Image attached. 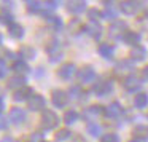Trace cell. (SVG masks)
I'll list each match as a JSON object with an SVG mask.
<instances>
[{"label": "cell", "mask_w": 148, "mask_h": 142, "mask_svg": "<svg viewBox=\"0 0 148 142\" xmlns=\"http://www.w3.org/2000/svg\"><path fill=\"white\" fill-rule=\"evenodd\" d=\"M58 123H59V118H58V115H56L53 110H45V112L42 113V126L45 129L56 128Z\"/></svg>", "instance_id": "obj_1"}, {"label": "cell", "mask_w": 148, "mask_h": 142, "mask_svg": "<svg viewBox=\"0 0 148 142\" xmlns=\"http://www.w3.org/2000/svg\"><path fill=\"white\" fill-rule=\"evenodd\" d=\"M77 75H78V80H80L81 83H89V81H92L94 78H96V72H94V69L89 67V65L80 69Z\"/></svg>", "instance_id": "obj_2"}, {"label": "cell", "mask_w": 148, "mask_h": 142, "mask_svg": "<svg viewBox=\"0 0 148 142\" xmlns=\"http://www.w3.org/2000/svg\"><path fill=\"white\" fill-rule=\"evenodd\" d=\"M51 101L56 107H64L65 104L69 102V96H67L65 91L56 90V91H53V94H51Z\"/></svg>", "instance_id": "obj_3"}, {"label": "cell", "mask_w": 148, "mask_h": 142, "mask_svg": "<svg viewBox=\"0 0 148 142\" xmlns=\"http://www.w3.org/2000/svg\"><path fill=\"white\" fill-rule=\"evenodd\" d=\"M112 83L110 81H105V80H102V81H97L96 85H94V93L97 94V96H107V94H110L112 93Z\"/></svg>", "instance_id": "obj_4"}, {"label": "cell", "mask_w": 148, "mask_h": 142, "mask_svg": "<svg viewBox=\"0 0 148 142\" xmlns=\"http://www.w3.org/2000/svg\"><path fill=\"white\" fill-rule=\"evenodd\" d=\"M8 118H10L11 123H14V125H19V123L24 121V118H26V113H24L23 109H19V107H14V109L10 110V115H8Z\"/></svg>", "instance_id": "obj_5"}, {"label": "cell", "mask_w": 148, "mask_h": 142, "mask_svg": "<svg viewBox=\"0 0 148 142\" xmlns=\"http://www.w3.org/2000/svg\"><path fill=\"white\" fill-rule=\"evenodd\" d=\"M75 70H77V67H75L73 64H64V65H61V69L58 70V75L61 78H64V80H69L70 77H73V74H75Z\"/></svg>", "instance_id": "obj_6"}, {"label": "cell", "mask_w": 148, "mask_h": 142, "mask_svg": "<svg viewBox=\"0 0 148 142\" xmlns=\"http://www.w3.org/2000/svg\"><path fill=\"white\" fill-rule=\"evenodd\" d=\"M32 96H34V91H32V88H29V86H24V88H21V90L14 91V94H13V99H14V101H26V99H30Z\"/></svg>", "instance_id": "obj_7"}, {"label": "cell", "mask_w": 148, "mask_h": 142, "mask_svg": "<svg viewBox=\"0 0 148 142\" xmlns=\"http://www.w3.org/2000/svg\"><path fill=\"white\" fill-rule=\"evenodd\" d=\"M45 107V97L40 94H34L29 99V109L30 110H42Z\"/></svg>", "instance_id": "obj_8"}, {"label": "cell", "mask_w": 148, "mask_h": 142, "mask_svg": "<svg viewBox=\"0 0 148 142\" xmlns=\"http://www.w3.org/2000/svg\"><path fill=\"white\" fill-rule=\"evenodd\" d=\"M138 8H140V3H138V2H132V0L121 2V10H123V13H126V14H134V13H137Z\"/></svg>", "instance_id": "obj_9"}, {"label": "cell", "mask_w": 148, "mask_h": 142, "mask_svg": "<svg viewBox=\"0 0 148 142\" xmlns=\"http://www.w3.org/2000/svg\"><path fill=\"white\" fill-rule=\"evenodd\" d=\"M124 29H126V24L123 21H116L110 26V35L112 37H121L124 35Z\"/></svg>", "instance_id": "obj_10"}, {"label": "cell", "mask_w": 148, "mask_h": 142, "mask_svg": "<svg viewBox=\"0 0 148 142\" xmlns=\"http://www.w3.org/2000/svg\"><path fill=\"white\" fill-rule=\"evenodd\" d=\"M123 113V107L119 105L118 102H113L110 104L108 107H105V115L110 116V118H116V116H119Z\"/></svg>", "instance_id": "obj_11"}, {"label": "cell", "mask_w": 148, "mask_h": 142, "mask_svg": "<svg viewBox=\"0 0 148 142\" xmlns=\"http://www.w3.org/2000/svg\"><path fill=\"white\" fill-rule=\"evenodd\" d=\"M24 83H26V78L23 77V75H14V77H11L10 80H8V88H11V90H21V88H24Z\"/></svg>", "instance_id": "obj_12"}, {"label": "cell", "mask_w": 148, "mask_h": 142, "mask_svg": "<svg viewBox=\"0 0 148 142\" xmlns=\"http://www.w3.org/2000/svg\"><path fill=\"white\" fill-rule=\"evenodd\" d=\"M123 40H124V43H127V45L137 46V43L140 42V35H138L137 32H132V30H126L124 35H123Z\"/></svg>", "instance_id": "obj_13"}, {"label": "cell", "mask_w": 148, "mask_h": 142, "mask_svg": "<svg viewBox=\"0 0 148 142\" xmlns=\"http://www.w3.org/2000/svg\"><path fill=\"white\" fill-rule=\"evenodd\" d=\"M8 32H10V35L13 37V39H21V37L24 35L23 26L18 24V23H11L10 26H8Z\"/></svg>", "instance_id": "obj_14"}, {"label": "cell", "mask_w": 148, "mask_h": 142, "mask_svg": "<svg viewBox=\"0 0 148 142\" xmlns=\"http://www.w3.org/2000/svg\"><path fill=\"white\" fill-rule=\"evenodd\" d=\"M124 88L127 91H137L140 88V80L137 77H127L124 80Z\"/></svg>", "instance_id": "obj_15"}, {"label": "cell", "mask_w": 148, "mask_h": 142, "mask_svg": "<svg viewBox=\"0 0 148 142\" xmlns=\"http://www.w3.org/2000/svg\"><path fill=\"white\" fill-rule=\"evenodd\" d=\"M145 54H147V51H145V48L140 45L134 46V48L131 50V58L134 59V61H142V59H145Z\"/></svg>", "instance_id": "obj_16"}, {"label": "cell", "mask_w": 148, "mask_h": 142, "mask_svg": "<svg viewBox=\"0 0 148 142\" xmlns=\"http://www.w3.org/2000/svg\"><path fill=\"white\" fill-rule=\"evenodd\" d=\"M134 105L137 107V109H145V107L148 105V96H147L145 93L135 94V97H134Z\"/></svg>", "instance_id": "obj_17"}, {"label": "cell", "mask_w": 148, "mask_h": 142, "mask_svg": "<svg viewBox=\"0 0 148 142\" xmlns=\"http://www.w3.org/2000/svg\"><path fill=\"white\" fill-rule=\"evenodd\" d=\"M67 8L72 13H81V11L86 10V2H69Z\"/></svg>", "instance_id": "obj_18"}, {"label": "cell", "mask_w": 148, "mask_h": 142, "mask_svg": "<svg viewBox=\"0 0 148 142\" xmlns=\"http://www.w3.org/2000/svg\"><path fill=\"white\" fill-rule=\"evenodd\" d=\"M102 113H105V109H103L102 105H91V107H88V110L84 112V116H99V115H102Z\"/></svg>", "instance_id": "obj_19"}, {"label": "cell", "mask_w": 148, "mask_h": 142, "mask_svg": "<svg viewBox=\"0 0 148 142\" xmlns=\"http://www.w3.org/2000/svg\"><path fill=\"white\" fill-rule=\"evenodd\" d=\"M97 51H99V54L103 56V58H110V56L113 54V46L110 45V43H100Z\"/></svg>", "instance_id": "obj_20"}, {"label": "cell", "mask_w": 148, "mask_h": 142, "mask_svg": "<svg viewBox=\"0 0 148 142\" xmlns=\"http://www.w3.org/2000/svg\"><path fill=\"white\" fill-rule=\"evenodd\" d=\"M134 136L137 139H148V126L147 125H138L134 128Z\"/></svg>", "instance_id": "obj_21"}, {"label": "cell", "mask_w": 148, "mask_h": 142, "mask_svg": "<svg viewBox=\"0 0 148 142\" xmlns=\"http://www.w3.org/2000/svg\"><path fill=\"white\" fill-rule=\"evenodd\" d=\"M100 24L99 23H89L86 26V32L89 34V35H92V37H99L100 35Z\"/></svg>", "instance_id": "obj_22"}, {"label": "cell", "mask_w": 148, "mask_h": 142, "mask_svg": "<svg viewBox=\"0 0 148 142\" xmlns=\"http://www.w3.org/2000/svg\"><path fill=\"white\" fill-rule=\"evenodd\" d=\"M13 70L18 72V74H26V72H29V65L24 61H16L13 64Z\"/></svg>", "instance_id": "obj_23"}, {"label": "cell", "mask_w": 148, "mask_h": 142, "mask_svg": "<svg viewBox=\"0 0 148 142\" xmlns=\"http://www.w3.org/2000/svg\"><path fill=\"white\" fill-rule=\"evenodd\" d=\"M78 120V113L75 112V110H67V112L64 113V121L67 123V125H72V123H75Z\"/></svg>", "instance_id": "obj_24"}, {"label": "cell", "mask_w": 148, "mask_h": 142, "mask_svg": "<svg viewBox=\"0 0 148 142\" xmlns=\"http://www.w3.org/2000/svg\"><path fill=\"white\" fill-rule=\"evenodd\" d=\"M88 16H89L91 23H99L102 13H99V10H96V8H91V10H88Z\"/></svg>", "instance_id": "obj_25"}, {"label": "cell", "mask_w": 148, "mask_h": 142, "mask_svg": "<svg viewBox=\"0 0 148 142\" xmlns=\"http://www.w3.org/2000/svg\"><path fill=\"white\" fill-rule=\"evenodd\" d=\"M43 8V3L42 2H27V10L35 13V11H40Z\"/></svg>", "instance_id": "obj_26"}, {"label": "cell", "mask_w": 148, "mask_h": 142, "mask_svg": "<svg viewBox=\"0 0 148 142\" xmlns=\"http://www.w3.org/2000/svg\"><path fill=\"white\" fill-rule=\"evenodd\" d=\"M100 142H118V136L115 132H108V134H103L100 137Z\"/></svg>", "instance_id": "obj_27"}, {"label": "cell", "mask_w": 148, "mask_h": 142, "mask_svg": "<svg viewBox=\"0 0 148 142\" xmlns=\"http://www.w3.org/2000/svg\"><path fill=\"white\" fill-rule=\"evenodd\" d=\"M21 54L26 56V58H29V59L35 58V51H34L32 48H29V46H23V48H21Z\"/></svg>", "instance_id": "obj_28"}, {"label": "cell", "mask_w": 148, "mask_h": 142, "mask_svg": "<svg viewBox=\"0 0 148 142\" xmlns=\"http://www.w3.org/2000/svg\"><path fill=\"white\" fill-rule=\"evenodd\" d=\"M102 16L105 18V19H115V18H116V13H115V10H113V8L110 10V5L107 3V8H105V11L102 13Z\"/></svg>", "instance_id": "obj_29"}, {"label": "cell", "mask_w": 148, "mask_h": 142, "mask_svg": "<svg viewBox=\"0 0 148 142\" xmlns=\"http://www.w3.org/2000/svg\"><path fill=\"white\" fill-rule=\"evenodd\" d=\"M67 137H70V131L69 129H61V131L56 132V139L58 141H65Z\"/></svg>", "instance_id": "obj_30"}, {"label": "cell", "mask_w": 148, "mask_h": 142, "mask_svg": "<svg viewBox=\"0 0 148 142\" xmlns=\"http://www.w3.org/2000/svg\"><path fill=\"white\" fill-rule=\"evenodd\" d=\"M48 23L51 24L53 27H56V29H61V26H62L61 19H59L58 16H49V18H48Z\"/></svg>", "instance_id": "obj_31"}, {"label": "cell", "mask_w": 148, "mask_h": 142, "mask_svg": "<svg viewBox=\"0 0 148 142\" xmlns=\"http://www.w3.org/2000/svg\"><path fill=\"white\" fill-rule=\"evenodd\" d=\"M11 19H13V16H11L10 13H7V11H2V13H0V23L11 24Z\"/></svg>", "instance_id": "obj_32"}, {"label": "cell", "mask_w": 148, "mask_h": 142, "mask_svg": "<svg viewBox=\"0 0 148 142\" xmlns=\"http://www.w3.org/2000/svg\"><path fill=\"white\" fill-rule=\"evenodd\" d=\"M5 74H7V65L3 64V61H0V78L5 77Z\"/></svg>", "instance_id": "obj_33"}, {"label": "cell", "mask_w": 148, "mask_h": 142, "mask_svg": "<svg viewBox=\"0 0 148 142\" xmlns=\"http://www.w3.org/2000/svg\"><path fill=\"white\" fill-rule=\"evenodd\" d=\"M43 5H45L46 8H51V10H53V8L58 7V2H46V3H43Z\"/></svg>", "instance_id": "obj_34"}, {"label": "cell", "mask_w": 148, "mask_h": 142, "mask_svg": "<svg viewBox=\"0 0 148 142\" xmlns=\"http://www.w3.org/2000/svg\"><path fill=\"white\" fill-rule=\"evenodd\" d=\"M89 131H91V134H92V136H97V134H99V128H97V126H92V125H91V126H89Z\"/></svg>", "instance_id": "obj_35"}, {"label": "cell", "mask_w": 148, "mask_h": 142, "mask_svg": "<svg viewBox=\"0 0 148 142\" xmlns=\"http://www.w3.org/2000/svg\"><path fill=\"white\" fill-rule=\"evenodd\" d=\"M142 77H143L145 80H148V65L143 69V70H142Z\"/></svg>", "instance_id": "obj_36"}, {"label": "cell", "mask_w": 148, "mask_h": 142, "mask_svg": "<svg viewBox=\"0 0 148 142\" xmlns=\"http://www.w3.org/2000/svg\"><path fill=\"white\" fill-rule=\"evenodd\" d=\"M3 107H5V104H3V99H2V97H0V112H2V110H3Z\"/></svg>", "instance_id": "obj_37"}, {"label": "cell", "mask_w": 148, "mask_h": 142, "mask_svg": "<svg viewBox=\"0 0 148 142\" xmlns=\"http://www.w3.org/2000/svg\"><path fill=\"white\" fill-rule=\"evenodd\" d=\"M129 142H138V141H137V139H134V141H129Z\"/></svg>", "instance_id": "obj_38"}, {"label": "cell", "mask_w": 148, "mask_h": 142, "mask_svg": "<svg viewBox=\"0 0 148 142\" xmlns=\"http://www.w3.org/2000/svg\"><path fill=\"white\" fill-rule=\"evenodd\" d=\"M0 43H2V34H0Z\"/></svg>", "instance_id": "obj_39"}]
</instances>
